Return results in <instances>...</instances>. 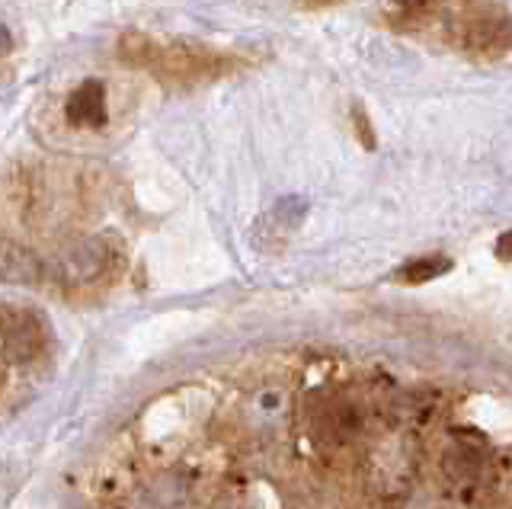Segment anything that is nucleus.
<instances>
[{"label":"nucleus","instance_id":"f257e3e1","mask_svg":"<svg viewBox=\"0 0 512 509\" xmlns=\"http://www.w3.org/2000/svg\"><path fill=\"white\" fill-rule=\"evenodd\" d=\"M119 58L132 68L154 71L170 81H205V77L228 74L237 58L228 52L208 49L196 42H160L144 33H128L119 39Z\"/></svg>","mask_w":512,"mask_h":509},{"label":"nucleus","instance_id":"f03ea898","mask_svg":"<svg viewBox=\"0 0 512 509\" xmlns=\"http://www.w3.org/2000/svg\"><path fill=\"white\" fill-rule=\"evenodd\" d=\"M64 116L74 129H103L109 122V106H106V87L100 81H84L64 106Z\"/></svg>","mask_w":512,"mask_h":509},{"label":"nucleus","instance_id":"7ed1b4c3","mask_svg":"<svg viewBox=\"0 0 512 509\" xmlns=\"http://www.w3.org/2000/svg\"><path fill=\"white\" fill-rule=\"evenodd\" d=\"M445 269H448V260H445V257H426V260H420V263L407 266V269H404V279H410V282H426V279H432V276L445 273Z\"/></svg>","mask_w":512,"mask_h":509},{"label":"nucleus","instance_id":"20e7f679","mask_svg":"<svg viewBox=\"0 0 512 509\" xmlns=\"http://www.w3.org/2000/svg\"><path fill=\"white\" fill-rule=\"evenodd\" d=\"M432 7V0H391V13L397 23H413Z\"/></svg>","mask_w":512,"mask_h":509},{"label":"nucleus","instance_id":"39448f33","mask_svg":"<svg viewBox=\"0 0 512 509\" xmlns=\"http://www.w3.org/2000/svg\"><path fill=\"white\" fill-rule=\"evenodd\" d=\"M343 4V0H298L301 10H324V7H336Z\"/></svg>","mask_w":512,"mask_h":509}]
</instances>
